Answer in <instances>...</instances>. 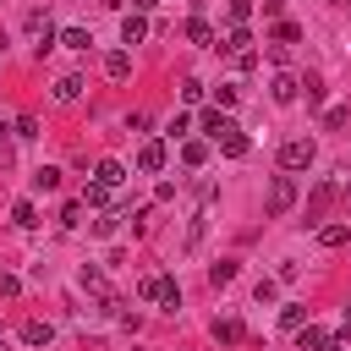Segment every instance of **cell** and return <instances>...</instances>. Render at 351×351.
I'll return each instance as SVG.
<instances>
[{"label": "cell", "mask_w": 351, "mask_h": 351, "mask_svg": "<svg viewBox=\"0 0 351 351\" xmlns=\"http://www.w3.org/2000/svg\"><path fill=\"white\" fill-rule=\"evenodd\" d=\"M291 208H296V181H291V176H274V181H269V197H263V214L280 219V214H291Z\"/></svg>", "instance_id": "7a4b0ae2"}, {"label": "cell", "mask_w": 351, "mask_h": 351, "mask_svg": "<svg viewBox=\"0 0 351 351\" xmlns=\"http://www.w3.org/2000/svg\"><path fill=\"white\" fill-rule=\"evenodd\" d=\"M181 99H186V104H197V99H203V82H197V77H186V82H181Z\"/></svg>", "instance_id": "d6a6232c"}, {"label": "cell", "mask_w": 351, "mask_h": 351, "mask_svg": "<svg viewBox=\"0 0 351 351\" xmlns=\"http://www.w3.org/2000/svg\"><path fill=\"white\" fill-rule=\"evenodd\" d=\"M181 159H186V165L197 170V165L208 159V148H203V143H192V137H181Z\"/></svg>", "instance_id": "7402d4cb"}, {"label": "cell", "mask_w": 351, "mask_h": 351, "mask_svg": "<svg viewBox=\"0 0 351 351\" xmlns=\"http://www.w3.org/2000/svg\"><path fill=\"white\" fill-rule=\"evenodd\" d=\"M104 77H110V82H126V77H132V55H126V49H110V55H104Z\"/></svg>", "instance_id": "52a82bcc"}, {"label": "cell", "mask_w": 351, "mask_h": 351, "mask_svg": "<svg viewBox=\"0 0 351 351\" xmlns=\"http://www.w3.org/2000/svg\"><path fill=\"white\" fill-rule=\"evenodd\" d=\"M247 148H252V143H247V132H230V137L219 143V154H225V159H247Z\"/></svg>", "instance_id": "ac0fdd59"}, {"label": "cell", "mask_w": 351, "mask_h": 351, "mask_svg": "<svg viewBox=\"0 0 351 351\" xmlns=\"http://www.w3.org/2000/svg\"><path fill=\"white\" fill-rule=\"evenodd\" d=\"M247 329H241V318H214V340H225V346H236Z\"/></svg>", "instance_id": "2e32d148"}, {"label": "cell", "mask_w": 351, "mask_h": 351, "mask_svg": "<svg viewBox=\"0 0 351 351\" xmlns=\"http://www.w3.org/2000/svg\"><path fill=\"white\" fill-rule=\"evenodd\" d=\"M82 291H93V296H99V302H104V296H110V291H104V274H99V269H82Z\"/></svg>", "instance_id": "4316f807"}, {"label": "cell", "mask_w": 351, "mask_h": 351, "mask_svg": "<svg viewBox=\"0 0 351 351\" xmlns=\"http://www.w3.org/2000/svg\"><path fill=\"white\" fill-rule=\"evenodd\" d=\"M329 351H351V346H340V340H335V346H329Z\"/></svg>", "instance_id": "74e56055"}, {"label": "cell", "mask_w": 351, "mask_h": 351, "mask_svg": "<svg viewBox=\"0 0 351 351\" xmlns=\"http://www.w3.org/2000/svg\"><path fill=\"white\" fill-rule=\"evenodd\" d=\"M247 16H252V0H230V22L247 27Z\"/></svg>", "instance_id": "1f68e13d"}, {"label": "cell", "mask_w": 351, "mask_h": 351, "mask_svg": "<svg viewBox=\"0 0 351 351\" xmlns=\"http://www.w3.org/2000/svg\"><path fill=\"white\" fill-rule=\"evenodd\" d=\"M351 241V225L346 219H335V225H318V247H346Z\"/></svg>", "instance_id": "30bf717a"}, {"label": "cell", "mask_w": 351, "mask_h": 351, "mask_svg": "<svg viewBox=\"0 0 351 351\" xmlns=\"http://www.w3.org/2000/svg\"><path fill=\"white\" fill-rule=\"evenodd\" d=\"M274 44H285V49L302 44V27H296V22H280V27H274Z\"/></svg>", "instance_id": "603a6c76"}, {"label": "cell", "mask_w": 351, "mask_h": 351, "mask_svg": "<svg viewBox=\"0 0 351 351\" xmlns=\"http://www.w3.org/2000/svg\"><path fill=\"white\" fill-rule=\"evenodd\" d=\"M340 5H346V11H351V0H340Z\"/></svg>", "instance_id": "f35d334b"}, {"label": "cell", "mask_w": 351, "mask_h": 351, "mask_svg": "<svg viewBox=\"0 0 351 351\" xmlns=\"http://www.w3.org/2000/svg\"><path fill=\"white\" fill-rule=\"evenodd\" d=\"M77 93H82V77H60V82H55V99H60V104H71Z\"/></svg>", "instance_id": "44dd1931"}, {"label": "cell", "mask_w": 351, "mask_h": 351, "mask_svg": "<svg viewBox=\"0 0 351 351\" xmlns=\"http://www.w3.org/2000/svg\"><path fill=\"white\" fill-rule=\"evenodd\" d=\"M280 324H285V329H302V324H307V307H296V302H291V307L280 313Z\"/></svg>", "instance_id": "f1b7e54d"}, {"label": "cell", "mask_w": 351, "mask_h": 351, "mask_svg": "<svg viewBox=\"0 0 351 351\" xmlns=\"http://www.w3.org/2000/svg\"><path fill=\"white\" fill-rule=\"evenodd\" d=\"M335 192H340V181H318V186H313V197H307V214H318L324 203H335Z\"/></svg>", "instance_id": "5bb4252c"}, {"label": "cell", "mask_w": 351, "mask_h": 351, "mask_svg": "<svg viewBox=\"0 0 351 351\" xmlns=\"http://www.w3.org/2000/svg\"><path fill=\"white\" fill-rule=\"evenodd\" d=\"M93 181H104V186L115 192V186L126 181V165H121V159H99V170H93Z\"/></svg>", "instance_id": "9c48e42d"}, {"label": "cell", "mask_w": 351, "mask_h": 351, "mask_svg": "<svg viewBox=\"0 0 351 351\" xmlns=\"http://www.w3.org/2000/svg\"><path fill=\"white\" fill-rule=\"evenodd\" d=\"M0 296H5V302L22 296V280H16V274H0Z\"/></svg>", "instance_id": "e575fe53"}, {"label": "cell", "mask_w": 351, "mask_h": 351, "mask_svg": "<svg viewBox=\"0 0 351 351\" xmlns=\"http://www.w3.org/2000/svg\"><path fill=\"white\" fill-rule=\"evenodd\" d=\"M269 93H274V104H291V99L302 93V77H291V71H274V82H269Z\"/></svg>", "instance_id": "8992f818"}, {"label": "cell", "mask_w": 351, "mask_h": 351, "mask_svg": "<svg viewBox=\"0 0 351 351\" xmlns=\"http://www.w3.org/2000/svg\"><path fill=\"white\" fill-rule=\"evenodd\" d=\"M186 132H192V115H181V110H176V115L165 121V137H186Z\"/></svg>", "instance_id": "cb8c5ba5"}, {"label": "cell", "mask_w": 351, "mask_h": 351, "mask_svg": "<svg viewBox=\"0 0 351 351\" xmlns=\"http://www.w3.org/2000/svg\"><path fill=\"white\" fill-rule=\"evenodd\" d=\"M143 38H148V16H143V11H132V16L121 22V44H143Z\"/></svg>", "instance_id": "ba28073f"}, {"label": "cell", "mask_w": 351, "mask_h": 351, "mask_svg": "<svg viewBox=\"0 0 351 351\" xmlns=\"http://www.w3.org/2000/svg\"><path fill=\"white\" fill-rule=\"evenodd\" d=\"M11 225H22V230H33V225H38V208H33L27 197H16V203H11Z\"/></svg>", "instance_id": "9a60e30c"}, {"label": "cell", "mask_w": 351, "mask_h": 351, "mask_svg": "<svg viewBox=\"0 0 351 351\" xmlns=\"http://www.w3.org/2000/svg\"><path fill=\"white\" fill-rule=\"evenodd\" d=\"M60 225H66V230L82 225V203H66V208H60Z\"/></svg>", "instance_id": "836d02e7"}, {"label": "cell", "mask_w": 351, "mask_h": 351, "mask_svg": "<svg viewBox=\"0 0 351 351\" xmlns=\"http://www.w3.org/2000/svg\"><path fill=\"white\" fill-rule=\"evenodd\" d=\"M274 296H280V285H274V280H258V285H252V302H258V307H263V302H274Z\"/></svg>", "instance_id": "83f0119b"}, {"label": "cell", "mask_w": 351, "mask_h": 351, "mask_svg": "<svg viewBox=\"0 0 351 351\" xmlns=\"http://www.w3.org/2000/svg\"><path fill=\"white\" fill-rule=\"evenodd\" d=\"M16 137H38V121L33 115H16Z\"/></svg>", "instance_id": "d590c367"}, {"label": "cell", "mask_w": 351, "mask_h": 351, "mask_svg": "<svg viewBox=\"0 0 351 351\" xmlns=\"http://www.w3.org/2000/svg\"><path fill=\"white\" fill-rule=\"evenodd\" d=\"M82 203H88V208H104V203H110V186H104V181H88V186H82Z\"/></svg>", "instance_id": "ffe728a7"}, {"label": "cell", "mask_w": 351, "mask_h": 351, "mask_svg": "<svg viewBox=\"0 0 351 351\" xmlns=\"http://www.w3.org/2000/svg\"><path fill=\"white\" fill-rule=\"evenodd\" d=\"M302 93H307V104H313V110L324 104V82H318V77H307V82H302Z\"/></svg>", "instance_id": "f546056e"}, {"label": "cell", "mask_w": 351, "mask_h": 351, "mask_svg": "<svg viewBox=\"0 0 351 351\" xmlns=\"http://www.w3.org/2000/svg\"><path fill=\"white\" fill-rule=\"evenodd\" d=\"M313 159H318L313 137H285V143H280V170H285V176H291V170H307Z\"/></svg>", "instance_id": "6da1fadb"}, {"label": "cell", "mask_w": 351, "mask_h": 351, "mask_svg": "<svg viewBox=\"0 0 351 351\" xmlns=\"http://www.w3.org/2000/svg\"><path fill=\"white\" fill-rule=\"evenodd\" d=\"M137 170H143V176H159V170H165V143H159V137H148V143L137 148Z\"/></svg>", "instance_id": "277c9868"}, {"label": "cell", "mask_w": 351, "mask_h": 351, "mask_svg": "<svg viewBox=\"0 0 351 351\" xmlns=\"http://www.w3.org/2000/svg\"><path fill=\"white\" fill-rule=\"evenodd\" d=\"M49 340H55V329H49L44 318H27V324H22V346H49Z\"/></svg>", "instance_id": "8fae6325"}, {"label": "cell", "mask_w": 351, "mask_h": 351, "mask_svg": "<svg viewBox=\"0 0 351 351\" xmlns=\"http://www.w3.org/2000/svg\"><path fill=\"white\" fill-rule=\"evenodd\" d=\"M186 38H192V44H203V49H214V27H208L203 16H192V22H186Z\"/></svg>", "instance_id": "e0dca14e"}, {"label": "cell", "mask_w": 351, "mask_h": 351, "mask_svg": "<svg viewBox=\"0 0 351 351\" xmlns=\"http://www.w3.org/2000/svg\"><path fill=\"white\" fill-rule=\"evenodd\" d=\"M154 302H165V313H176V307H181V285H176V280L165 274V280H159V296H154Z\"/></svg>", "instance_id": "d6986e66"}, {"label": "cell", "mask_w": 351, "mask_h": 351, "mask_svg": "<svg viewBox=\"0 0 351 351\" xmlns=\"http://www.w3.org/2000/svg\"><path fill=\"white\" fill-rule=\"evenodd\" d=\"M296 346H302V351H329L335 335H329L324 324H302V329H296Z\"/></svg>", "instance_id": "5b68a950"}, {"label": "cell", "mask_w": 351, "mask_h": 351, "mask_svg": "<svg viewBox=\"0 0 351 351\" xmlns=\"http://www.w3.org/2000/svg\"><path fill=\"white\" fill-rule=\"evenodd\" d=\"M230 280H236V263H230V258H225V263H214V269H208V285H230Z\"/></svg>", "instance_id": "484cf974"}, {"label": "cell", "mask_w": 351, "mask_h": 351, "mask_svg": "<svg viewBox=\"0 0 351 351\" xmlns=\"http://www.w3.org/2000/svg\"><path fill=\"white\" fill-rule=\"evenodd\" d=\"M197 126H203V137H208V143H225L230 132H241V126H236L225 110H203V121H197Z\"/></svg>", "instance_id": "3957f363"}, {"label": "cell", "mask_w": 351, "mask_h": 351, "mask_svg": "<svg viewBox=\"0 0 351 351\" xmlns=\"http://www.w3.org/2000/svg\"><path fill=\"white\" fill-rule=\"evenodd\" d=\"M0 351H5V340H0Z\"/></svg>", "instance_id": "ab89813d"}, {"label": "cell", "mask_w": 351, "mask_h": 351, "mask_svg": "<svg viewBox=\"0 0 351 351\" xmlns=\"http://www.w3.org/2000/svg\"><path fill=\"white\" fill-rule=\"evenodd\" d=\"M121 219H126V214H104V219H93V236H115Z\"/></svg>", "instance_id": "4dcf8cb0"}, {"label": "cell", "mask_w": 351, "mask_h": 351, "mask_svg": "<svg viewBox=\"0 0 351 351\" xmlns=\"http://www.w3.org/2000/svg\"><path fill=\"white\" fill-rule=\"evenodd\" d=\"M148 5H154V0H132V11H148Z\"/></svg>", "instance_id": "8d00e7d4"}, {"label": "cell", "mask_w": 351, "mask_h": 351, "mask_svg": "<svg viewBox=\"0 0 351 351\" xmlns=\"http://www.w3.org/2000/svg\"><path fill=\"white\" fill-rule=\"evenodd\" d=\"M247 44H252V33H247V27H230L225 44H214V49H225V55H247Z\"/></svg>", "instance_id": "4fadbf2b"}, {"label": "cell", "mask_w": 351, "mask_h": 351, "mask_svg": "<svg viewBox=\"0 0 351 351\" xmlns=\"http://www.w3.org/2000/svg\"><path fill=\"white\" fill-rule=\"evenodd\" d=\"M33 186H38V192H55V186H60V170H49V165L33 170Z\"/></svg>", "instance_id": "d4e9b609"}, {"label": "cell", "mask_w": 351, "mask_h": 351, "mask_svg": "<svg viewBox=\"0 0 351 351\" xmlns=\"http://www.w3.org/2000/svg\"><path fill=\"white\" fill-rule=\"evenodd\" d=\"M55 44H66V49H77V55H88V49H93L88 27H66V33H55Z\"/></svg>", "instance_id": "7c38bea8"}]
</instances>
